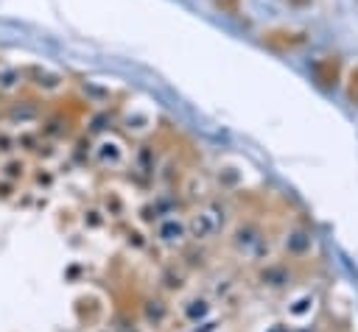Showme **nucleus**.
I'll return each mask as SVG.
<instances>
[{
    "label": "nucleus",
    "instance_id": "nucleus-2",
    "mask_svg": "<svg viewBox=\"0 0 358 332\" xmlns=\"http://www.w3.org/2000/svg\"><path fill=\"white\" fill-rule=\"evenodd\" d=\"M266 42H271V45H294V42H302V36L299 33H288V31H274V33H268L266 36Z\"/></svg>",
    "mask_w": 358,
    "mask_h": 332
},
{
    "label": "nucleus",
    "instance_id": "nucleus-1",
    "mask_svg": "<svg viewBox=\"0 0 358 332\" xmlns=\"http://www.w3.org/2000/svg\"><path fill=\"white\" fill-rule=\"evenodd\" d=\"M215 6V11L227 14V17H238L241 8H243V0H210Z\"/></svg>",
    "mask_w": 358,
    "mask_h": 332
},
{
    "label": "nucleus",
    "instance_id": "nucleus-3",
    "mask_svg": "<svg viewBox=\"0 0 358 332\" xmlns=\"http://www.w3.org/2000/svg\"><path fill=\"white\" fill-rule=\"evenodd\" d=\"M291 6H305V3H310V0H288Z\"/></svg>",
    "mask_w": 358,
    "mask_h": 332
}]
</instances>
